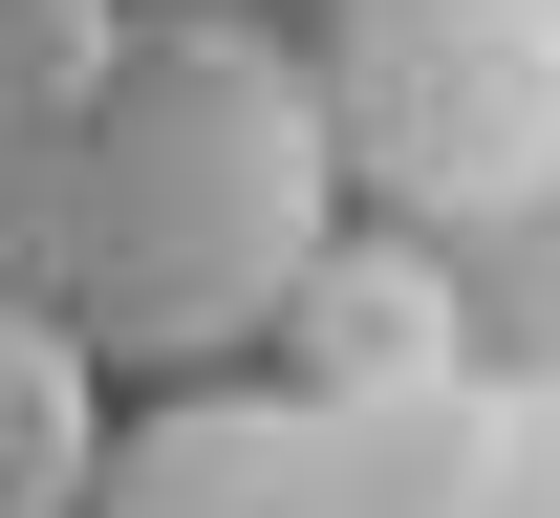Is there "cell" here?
Returning a JSON list of instances; mask_svg holds the SVG:
<instances>
[{
  "instance_id": "obj_4",
  "label": "cell",
  "mask_w": 560,
  "mask_h": 518,
  "mask_svg": "<svg viewBox=\"0 0 560 518\" xmlns=\"http://www.w3.org/2000/svg\"><path fill=\"white\" fill-rule=\"evenodd\" d=\"M280 368H302V389H453V368H475L453 260H410V238H324V260L280 281Z\"/></svg>"
},
{
  "instance_id": "obj_1",
  "label": "cell",
  "mask_w": 560,
  "mask_h": 518,
  "mask_svg": "<svg viewBox=\"0 0 560 518\" xmlns=\"http://www.w3.org/2000/svg\"><path fill=\"white\" fill-rule=\"evenodd\" d=\"M346 238L324 87L237 0H130L86 87L0 130V302H44L86 368H215L259 346L280 281Z\"/></svg>"
},
{
  "instance_id": "obj_6",
  "label": "cell",
  "mask_w": 560,
  "mask_h": 518,
  "mask_svg": "<svg viewBox=\"0 0 560 518\" xmlns=\"http://www.w3.org/2000/svg\"><path fill=\"white\" fill-rule=\"evenodd\" d=\"M130 0H0V130L44 108V87H86V44H108Z\"/></svg>"
},
{
  "instance_id": "obj_7",
  "label": "cell",
  "mask_w": 560,
  "mask_h": 518,
  "mask_svg": "<svg viewBox=\"0 0 560 518\" xmlns=\"http://www.w3.org/2000/svg\"><path fill=\"white\" fill-rule=\"evenodd\" d=\"M495 518H560V389H539V411H495Z\"/></svg>"
},
{
  "instance_id": "obj_2",
  "label": "cell",
  "mask_w": 560,
  "mask_h": 518,
  "mask_svg": "<svg viewBox=\"0 0 560 518\" xmlns=\"http://www.w3.org/2000/svg\"><path fill=\"white\" fill-rule=\"evenodd\" d=\"M66 518H495V389H173Z\"/></svg>"
},
{
  "instance_id": "obj_5",
  "label": "cell",
  "mask_w": 560,
  "mask_h": 518,
  "mask_svg": "<svg viewBox=\"0 0 560 518\" xmlns=\"http://www.w3.org/2000/svg\"><path fill=\"white\" fill-rule=\"evenodd\" d=\"M108 453V368H86L44 302H0V518H66Z\"/></svg>"
},
{
  "instance_id": "obj_3",
  "label": "cell",
  "mask_w": 560,
  "mask_h": 518,
  "mask_svg": "<svg viewBox=\"0 0 560 518\" xmlns=\"http://www.w3.org/2000/svg\"><path fill=\"white\" fill-rule=\"evenodd\" d=\"M302 87H324V151L366 195H410L431 238L560 195V0H346V44Z\"/></svg>"
}]
</instances>
